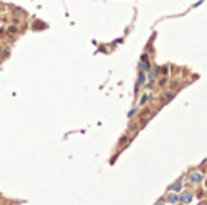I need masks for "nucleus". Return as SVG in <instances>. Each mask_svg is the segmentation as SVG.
I'll list each match as a JSON object with an SVG mask.
<instances>
[{
  "label": "nucleus",
  "mask_w": 207,
  "mask_h": 205,
  "mask_svg": "<svg viewBox=\"0 0 207 205\" xmlns=\"http://www.w3.org/2000/svg\"><path fill=\"white\" fill-rule=\"evenodd\" d=\"M178 200H182L184 203H189V202L193 200V194H191V193H187V191H185V193H182V194H180V198H178Z\"/></svg>",
  "instance_id": "nucleus-1"
},
{
  "label": "nucleus",
  "mask_w": 207,
  "mask_h": 205,
  "mask_svg": "<svg viewBox=\"0 0 207 205\" xmlns=\"http://www.w3.org/2000/svg\"><path fill=\"white\" fill-rule=\"evenodd\" d=\"M202 180H204V176L200 174V173H193V174H191V182H193V183H200Z\"/></svg>",
  "instance_id": "nucleus-2"
},
{
  "label": "nucleus",
  "mask_w": 207,
  "mask_h": 205,
  "mask_svg": "<svg viewBox=\"0 0 207 205\" xmlns=\"http://www.w3.org/2000/svg\"><path fill=\"white\" fill-rule=\"evenodd\" d=\"M180 189H182V180H178L176 183L171 185V193H176V191H180Z\"/></svg>",
  "instance_id": "nucleus-3"
},
{
  "label": "nucleus",
  "mask_w": 207,
  "mask_h": 205,
  "mask_svg": "<svg viewBox=\"0 0 207 205\" xmlns=\"http://www.w3.org/2000/svg\"><path fill=\"white\" fill-rule=\"evenodd\" d=\"M167 202H169V203H176V202H178V196H176L175 193H169V194H167Z\"/></svg>",
  "instance_id": "nucleus-4"
},
{
  "label": "nucleus",
  "mask_w": 207,
  "mask_h": 205,
  "mask_svg": "<svg viewBox=\"0 0 207 205\" xmlns=\"http://www.w3.org/2000/svg\"><path fill=\"white\" fill-rule=\"evenodd\" d=\"M147 102H149V94H144V96H142V100H140V105H146Z\"/></svg>",
  "instance_id": "nucleus-5"
},
{
  "label": "nucleus",
  "mask_w": 207,
  "mask_h": 205,
  "mask_svg": "<svg viewBox=\"0 0 207 205\" xmlns=\"http://www.w3.org/2000/svg\"><path fill=\"white\" fill-rule=\"evenodd\" d=\"M156 205H165V203H164V202H158V203H156Z\"/></svg>",
  "instance_id": "nucleus-6"
}]
</instances>
